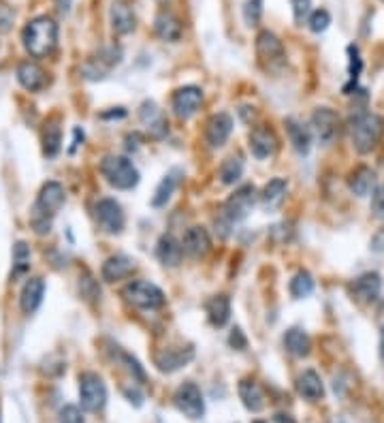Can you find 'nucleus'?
<instances>
[{
    "label": "nucleus",
    "instance_id": "obj_31",
    "mask_svg": "<svg viewBox=\"0 0 384 423\" xmlns=\"http://www.w3.org/2000/svg\"><path fill=\"white\" fill-rule=\"evenodd\" d=\"M60 148H62V128H60L58 118H54L43 128V154L47 159H54L58 157Z\"/></svg>",
    "mask_w": 384,
    "mask_h": 423
},
{
    "label": "nucleus",
    "instance_id": "obj_27",
    "mask_svg": "<svg viewBox=\"0 0 384 423\" xmlns=\"http://www.w3.org/2000/svg\"><path fill=\"white\" fill-rule=\"evenodd\" d=\"M156 257L165 267H178L184 257L182 242H178L173 235H163L156 244Z\"/></svg>",
    "mask_w": 384,
    "mask_h": 423
},
{
    "label": "nucleus",
    "instance_id": "obj_42",
    "mask_svg": "<svg viewBox=\"0 0 384 423\" xmlns=\"http://www.w3.org/2000/svg\"><path fill=\"white\" fill-rule=\"evenodd\" d=\"M13 22H16V13H13V9H11L7 3H3V0H0V35L9 32L11 26H13Z\"/></svg>",
    "mask_w": 384,
    "mask_h": 423
},
{
    "label": "nucleus",
    "instance_id": "obj_33",
    "mask_svg": "<svg viewBox=\"0 0 384 423\" xmlns=\"http://www.w3.org/2000/svg\"><path fill=\"white\" fill-rule=\"evenodd\" d=\"M314 293V278L310 276V271H297L290 280V295L295 300H303V298H310Z\"/></svg>",
    "mask_w": 384,
    "mask_h": 423
},
{
    "label": "nucleus",
    "instance_id": "obj_3",
    "mask_svg": "<svg viewBox=\"0 0 384 423\" xmlns=\"http://www.w3.org/2000/svg\"><path fill=\"white\" fill-rule=\"evenodd\" d=\"M101 173L107 180V184L118 190H132L141 178L130 159L116 154H109L101 161Z\"/></svg>",
    "mask_w": 384,
    "mask_h": 423
},
{
    "label": "nucleus",
    "instance_id": "obj_32",
    "mask_svg": "<svg viewBox=\"0 0 384 423\" xmlns=\"http://www.w3.org/2000/svg\"><path fill=\"white\" fill-rule=\"evenodd\" d=\"M286 188H288L286 180H282V178H273V180H269V182L265 184L263 192L259 195L263 207H265V209H273V207H278V205L282 203L284 195H286Z\"/></svg>",
    "mask_w": 384,
    "mask_h": 423
},
{
    "label": "nucleus",
    "instance_id": "obj_1",
    "mask_svg": "<svg viewBox=\"0 0 384 423\" xmlns=\"http://www.w3.org/2000/svg\"><path fill=\"white\" fill-rule=\"evenodd\" d=\"M22 43L32 58H47L58 45V24L47 16L30 20L22 30Z\"/></svg>",
    "mask_w": 384,
    "mask_h": 423
},
{
    "label": "nucleus",
    "instance_id": "obj_20",
    "mask_svg": "<svg viewBox=\"0 0 384 423\" xmlns=\"http://www.w3.org/2000/svg\"><path fill=\"white\" fill-rule=\"evenodd\" d=\"M45 298V282L43 278H30L26 280V285L20 293V308L24 314H35L39 310V306L43 304Z\"/></svg>",
    "mask_w": 384,
    "mask_h": 423
},
{
    "label": "nucleus",
    "instance_id": "obj_18",
    "mask_svg": "<svg viewBox=\"0 0 384 423\" xmlns=\"http://www.w3.org/2000/svg\"><path fill=\"white\" fill-rule=\"evenodd\" d=\"M194 357V350L192 348H165L163 352H159L156 357H154V364L161 372H178L180 368H184L186 364H190Z\"/></svg>",
    "mask_w": 384,
    "mask_h": 423
},
{
    "label": "nucleus",
    "instance_id": "obj_40",
    "mask_svg": "<svg viewBox=\"0 0 384 423\" xmlns=\"http://www.w3.org/2000/svg\"><path fill=\"white\" fill-rule=\"evenodd\" d=\"M292 5V16H295V22L299 26H303L305 20H310V11H312V0H290Z\"/></svg>",
    "mask_w": 384,
    "mask_h": 423
},
{
    "label": "nucleus",
    "instance_id": "obj_26",
    "mask_svg": "<svg viewBox=\"0 0 384 423\" xmlns=\"http://www.w3.org/2000/svg\"><path fill=\"white\" fill-rule=\"evenodd\" d=\"M240 398L244 402V406L250 410V412H261L265 408V391L261 389V385L252 379H242L240 381Z\"/></svg>",
    "mask_w": 384,
    "mask_h": 423
},
{
    "label": "nucleus",
    "instance_id": "obj_6",
    "mask_svg": "<svg viewBox=\"0 0 384 423\" xmlns=\"http://www.w3.org/2000/svg\"><path fill=\"white\" fill-rule=\"evenodd\" d=\"M256 199H259L256 188H254L252 184H244V186H240L233 195H230V197L224 201L220 214H222L230 225H235V223L244 221V219L250 214L252 207H254V203H256Z\"/></svg>",
    "mask_w": 384,
    "mask_h": 423
},
{
    "label": "nucleus",
    "instance_id": "obj_16",
    "mask_svg": "<svg viewBox=\"0 0 384 423\" xmlns=\"http://www.w3.org/2000/svg\"><path fill=\"white\" fill-rule=\"evenodd\" d=\"M182 250L190 259H203L211 250V238L203 227H190L182 238Z\"/></svg>",
    "mask_w": 384,
    "mask_h": 423
},
{
    "label": "nucleus",
    "instance_id": "obj_10",
    "mask_svg": "<svg viewBox=\"0 0 384 423\" xmlns=\"http://www.w3.org/2000/svg\"><path fill=\"white\" fill-rule=\"evenodd\" d=\"M256 56L267 68L282 66L286 62V49L271 30H261L256 37Z\"/></svg>",
    "mask_w": 384,
    "mask_h": 423
},
{
    "label": "nucleus",
    "instance_id": "obj_41",
    "mask_svg": "<svg viewBox=\"0 0 384 423\" xmlns=\"http://www.w3.org/2000/svg\"><path fill=\"white\" fill-rule=\"evenodd\" d=\"M58 423H86V419H84V412L80 406L66 404L58 415Z\"/></svg>",
    "mask_w": 384,
    "mask_h": 423
},
{
    "label": "nucleus",
    "instance_id": "obj_46",
    "mask_svg": "<svg viewBox=\"0 0 384 423\" xmlns=\"http://www.w3.org/2000/svg\"><path fill=\"white\" fill-rule=\"evenodd\" d=\"M126 398H128L130 402H135V406H141V393H139L137 389H135V391H128V389H126Z\"/></svg>",
    "mask_w": 384,
    "mask_h": 423
},
{
    "label": "nucleus",
    "instance_id": "obj_38",
    "mask_svg": "<svg viewBox=\"0 0 384 423\" xmlns=\"http://www.w3.org/2000/svg\"><path fill=\"white\" fill-rule=\"evenodd\" d=\"M329 24H331V13H329L327 9L314 11V13L310 16V20H307V26H310V30H312L314 35L325 32V30L329 28Z\"/></svg>",
    "mask_w": 384,
    "mask_h": 423
},
{
    "label": "nucleus",
    "instance_id": "obj_30",
    "mask_svg": "<svg viewBox=\"0 0 384 423\" xmlns=\"http://www.w3.org/2000/svg\"><path fill=\"white\" fill-rule=\"evenodd\" d=\"M207 319L213 327H224L230 319V300L226 295H213L205 304Z\"/></svg>",
    "mask_w": 384,
    "mask_h": 423
},
{
    "label": "nucleus",
    "instance_id": "obj_7",
    "mask_svg": "<svg viewBox=\"0 0 384 423\" xmlns=\"http://www.w3.org/2000/svg\"><path fill=\"white\" fill-rule=\"evenodd\" d=\"M80 402L86 412H101L107 404V385L97 372L80 376Z\"/></svg>",
    "mask_w": 384,
    "mask_h": 423
},
{
    "label": "nucleus",
    "instance_id": "obj_44",
    "mask_svg": "<svg viewBox=\"0 0 384 423\" xmlns=\"http://www.w3.org/2000/svg\"><path fill=\"white\" fill-rule=\"evenodd\" d=\"M228 344L233 346V348H237V350H244V348L248 346V340H246V336H244V331H242L240 327H235L233 331H230Z\"/></svg>",
    "mask_w": 384,
    "mask_h": 423
},
{
    "label": "nucleus",
    "instance_id": "obj_8",
    "mask_svg": "<svg viewBox=\"0 0 384 423\" xmlns=\"http://www.w3.org/2000/svg\"><path fill=\"white\" fill-rule=\"evenodd\" d=\"M173 404L184 417H188L192 421H197L205 415V398H203L199 385L192 383V381H186L175 389Z\"/></svg>",
    "mask_w": 384,
    "mask_h": 423
},
{
    "label": "nucleus",
    "instance_id": "obj_25",
    "mask_svg": "<svg viewBox=\"0 0 384 423\" xmlns=\"http://www.w3.org/2000/svg\"><path fill=\"white\" fill-rule=\"evenodd\" d=\"M297 391L301 398H305L307 402H318L325 398V385L323 379L318 376L316 370H305L303 374H299L297 379Z\"/></svg>",
    "mask_w": 384,
    "mask_h": 423
},
{
    "label": "nucleus",
    "instance_id": "obj_4",
    "mask_svg": "<svg viewBox=\"0 0 384 423\" xmlns=\"http://www.w3.org/2000/svg\"><path fill=\"white\" fill-rule=\"evenodd\" d=\"M122 298L139 308V310H156L161 306H165V293L161 287H156L154 282L147 280H132L122 289Z\"/></svg>",
    "mask_w": 384,
    "mask_h": 423
},
{
    "label": "nucleus",
    "instance_id": "obj_48",
    "mask_svg": "<svg viewBox=\"0 0 384 423\" xmlns=\"http://www.w3.org/2000/svg\"><path fill=\"white\" fill-rule=\"evenodd\" d=\"M156 3H167V0H156Z\"/></svg>",
    "mask_w": 384,
    "mask_h": 423
},
{
    "label": "nucleus",
    "instance_id": "obj_22",
    "mask_svg": "<svg viewBox=\"0 0 384 423\" xmlns=\"http://www.w3.org/2000/svg\"><path fill=\"white\" fill-rule=\"evenodd\" d=\"M135 261L126 255H116V257H109L105 263H103V269H101V276L105 282H120L128 276H132L135 271Z\"/></svg>",
    "mask_w": 384,
    "mask_h": 423
},
{
    "label": "nucleus",
    "instance_id": "obj_23",
    "mask_svg": "<svg viewBox=\"0 0 384 423\" xmlns=\"http://www.w3.org/2000/svg\"><path fill=\"white\" fill-rule=\"evenodd\" d=\"M18 82L30 92H39V90L45 88L47 75L37 62L26 60V62H20V66H18Z\"/></svg>",
    "mask_w": 384,
    "mask_h": 423
},
{
    "label": "nucleus",
    "instance_id": "obj_28",
    "mask_svg": "<svg viewBox=\"0 0 384 423\" xmlns=\"http://www.w3.org/2000/svg\"><path fill=\"white\" fill-rule=\"evenodd\" d=\"M284 348L290 352L292 357H307L312 350V340L303 329L292 327L284 333Z\"/></svg>",
    "mask_w": 384,
    "mask_h": 423
},
{
    "label": "nucleus",
    "instance_id": "obj_29",
    "mask_svg": "<svg viewBox=\"0 0 384 423\" xmlns=\"http://www.w3.org/2000/svg\"><path fill=\"white\" fill-rule=\"evenodd\" d=\"M284 124H286V133H288V139H290L292 148H295L299 154L305 157L307 152H310V146H312V133L307 130L301 122L292 120V118H288Z\"/></svg>",
    "mask_w": 384,
    "mask_h": 423
},
{
    "label": "nucleus",
    "instance_id": "obj_11",
    "mask_svg": "<svg viewBox=\"0 0 384 423\" xmlns=\"http://www.w3.org/2000/svg\"><path fill=\"white\" fill-rule=\"evenodd\" d=\"M312 130L323 146L333 144L340 133V116L331 107H318L312 116Z\"/></svg>",
    "mask_w": 384,
    "mask_h": 423
},
{
    "label": "nucleus",
    "instance_id": "obj_39",
    "mask_svg": "<svg viewBox=\"0 0 384 423\" xmlns=\"http://www.w3.org/2000/svg\"><path fill=\"white\" fill-rule=\"evenodd\" d=\"M263 18V0H248L246 7H244V20L246 24L252 28V26H259Z\"/></svg>",
    "mask_w": 384,
    "mask_h": 423
},
{
    "label": "nucleus",
    "instance_id": "obj_34",
    "mask_svg": "<svg viewBox=\"0 0 384 423\" xmlns=\"http://www.w3.org/2000/svg\"><path fill=\"white\" fill-rule=\"evenodd\" d=\"M175 186H178V171L173 173H167L161 184L156 186V190H154V197H151V207H163L167 205V201L173 197L175 192Z\"/></svg>",
    "mask_w": 384,
    "mask_h": 423
},
{
    "label": "nucleus",
    "instance_id": "obj_21",
    "mask_svg": "<svg viewBox=\"0 0 384 423\" xmlns=\"http://www.w3.org/2000/svg\"><path fill=\"white\" fill-rule=\"evenodd\" d=\"M348 188L357 197H369L376 190V171L367 165H359L348 176Z\"/></svg>",
    "mask_w": 384,
    "mask_h": 423
},
{
    "label": "nucleus",
    "instance_id": "obj_13",
    "mask_svg": "<svg viewBox=\"0 0 384 423\" xmlns=\"http://www.w3.org/2000/svg\"><path fill=\"white\" fill-rule=\"evenodd\" d=\"M250 152L254 154V159L265 161L269 157H273L280 148V139L278 135L269 128V126H256L250 130Z\"/></svg>",
    "mask_w": 384,
    "mask_h": 423
},
{
    "label": "nucleus",
    "instance_id": "obj_5",
    "mask_svg": "<svg viewBox=\"0 0 384 423\" xmlns=\"http://www.w3.org/2000/svg\"><path fill=\"white\" fill-rule=\"evenodd\" d=\"M66 201L64 186L60 182H45L43 188L39 190V197L35 201L32 209V221H45L51 223V219L60 212V207Z\"/></svg>",
    "mask_w": 384,
    "mask_h": 423
},
{
    "label": "nucleus",
    "instance_id": "obj_15",
    "mask_svg": "<svg viewBox=\"0 0 384 423\" xmlns=\"http://www.w3.org/2000/svg\"><path fill=\"white\" fill-rule=\"evenodd\" d=\"M350 295L357 300V302H363V304H371L380 298L382 293V278L380 274L376 271H367L359 278H354L350 282Z\"/></svg>",
    "mask_w": 384,
    "mask_h": 423
},
{
    "label": "nucleus",
    "instance_id": "obj_14",
    "mask_svg": "<svg viewBox=\"0 0 384 423\" xmlns=\"http://www.w3.org/2000/svg\"><path fill=\"white\" fill-rule=\"evenodd\" d=\"M230 133H233V118H230L226 111H218V114L209 116V120L205 122V141L213 150L222 148L226 144Z\"/></svg>",
    "mask_w": 384,
    "mask_h": 423
},
{
    "label": "nucleus",
    "instance_id": "obj_47",
    "mask_svg": "<svg viewBox=\"0 0 384 423\" xmlns=\"http://www.w3.org/2000/svg\"><path fill=\"white\" fill-rule=\"evenodd\" d=\"M380 360L384 362V329H382V333H380Z\"/></svg>",
    "mask_w": 384,
    "mask_h": 423
},
{
    "label": "nucleus",
    "instance_id": "obj_49",
    "mask_svg": "<svg viewBox=\"0 0 384 423\" xmlns=\"http://www.w3.org/2000/svg\"><path fill=\"white\" fill-rule=\"evenodd\" d=\"M380 3H384V0H380Z\"/></svg>",
    "mask_w": 384,
    "mask_h": 423
},
{
    "label": "nucleus",
    "instance_id": "obj_24",
    "mask_svg": "<svg viewBox=\"0 0 384 423\" xmlns=\"http://www.w3.org/2000/svg\"><path fill=\"white\" fill-rule=\"evenodd\" d=\"M139 118L143 122V126L154 135V137H163L167 135V118L163 114V109H159L156 103L145 101L139 109Z\"/></svg>",
    "mask_w": 384,
    "mask_h": 423
},
{
    "label": "nucleus",
    "instance_id": "obj_36",
    "mask_svg": "<svg viewBox=\"0 0 384 423\" xmlns=\"http://www.w3.org/2000/svg\"><path fill=\"white\" fill-rule=\"evenodd\" d=\"M28 269H30V248H28L26 242H18L13 246V271H11V276L20 278Z\"/></svg>",
    "mask_w": 384,
    "mask_h": 423
},
{
    "label": "nucleus",
    "instance_id": "obj_19",
    "mask_svg": "<svg viewBox=\"0 0 384 423\" xmlns=\"http://www.w3.org/2000/svg\"><path fill=\"white\" fill-rule=\"evenodd\" d=\"M154 32H156V37L161 41L175 43V41L182 39L184 28H182V22H180V18L175 13L163 9V11H159L156 20H154Z\"/></svg>",
    "mask_w": 384,
    "mask_h": 423
},
{
    "label": "nucleus",
    "instance_id": "obj_43",
    "mask_svg": "<svg viewBox=\"0 0 384 423\" xmlns=\"http://www.w3.org/2000/svg\"><path fill=\"white\" fill-rule=\"evenodd\" d=\"M371 212L376 219L384 221V184L378 186L371 195Z\"/></svg>",
    "mask_w": 384,
    "mask_h": 423
},
{
    "label": "nucleus",
    "instance_id": "obj_35",
    "mask_svg": "<svg viewBox=\"0 0 384 423\" xmlns=\"http://www.w3.org/2000/svg\"><path fill=\"white\" fill-rule=\"evenodd\" d=\"M242 176H244V161L240 157H230L220 165V182L226 186L240 182Z\"/></svg>",
    "mask_w": 384,
    "mask_h": 423
},
{
    "label": "nucleus",
    "instance_id": "obj_17",
    "mask_svg": "<svg viewBox=\"0 0 384 423\" xmlns=\"http://www.w3.org/2000/svg\"><path fill=\"white\" fill-rule=\"evenodd\" d=\"M109 22L116 35H130L137 26L135 11L126 0H113L109 7Z\"/></svg>",
    "mask_w": 384,
    "mask_h": 423
},
{
    "label": "nucleus",
    "instance_id": "obj_9",
    "mask_svg": "<svg viewBox=\"0 0 384 423\" xmlns=\"http://www.w3.org/2000/svg\"><path fill=\"white\" fill-rule=\"evenodd\" d=\"M94 219H97L99 227L109 235H120L124 231V225H126V216H124L122 205L111 197H105V199L97 201Z\"/></svg>",
    "mask_w": 384,
    "mask_h": 423
},
{
    "label": "nucleus",
    "instance_id": "obj_45",
    "mask_svg": "<svg viewBox=\"0 0 384 423\" xmlns=\"http://www.w3.org/2000/svg\"><path fill=\"white\" fill-rule=\"evenodd\" d=\"M273 423H297L290 415H286V412H278L275 417H273Z\"/></svg>",
    "mask_w": 384,
    "mask_h": 423
},
{
    "label": "nucleus",
    "instance_id": "obj_12",
    "mask_svg": "<svg viewBox=\"0 0 384 423\" xmlns=\"http://www.w3.org/2000/svg\"><path fill=\"white\" fill-rule=\"evenodd\" d=\"M201 105H203V90L197 86H184L173 92L171 107H173L175 116L182 120L192 118L201 109Z\"/></svg>",
    "mask_w": 384,
    "mask_h": 423
},
{
    "label": "nucleus",
    "instance_id": "obj_2",
    "mask_svg": "<svg viewBox=\"0 0 384 423\" xmlns=\"http://www.w3.org/2000/svg\"><path fill=\"white\" fill-rule=\"evenodd\" d=\"M384 137V118L371 111H359L350 120V141L359 154H369Z\"/></svg>",
    "mask_w": 384,
    "mask_h": 423
},
{
    "label": "nucleus",
    "instance_id": "obj_37",
    "mask_svg": "<svg viewBox=\"0 0 384 423\" xmlns=\"http://www.w3.org/2000/svg\"><path fill=\"white\" fill-rule=\"evenodd\" d=\"M348 56H350V60H348V75H350V82L344 86V92H346V94H352V90L357 88V80H359V75H361L363 60H361L359 49H357L354 45L348 47Z\"/></svg>",
    "mask_w": 384,
    "mask_h": 423
}]
</instances>
